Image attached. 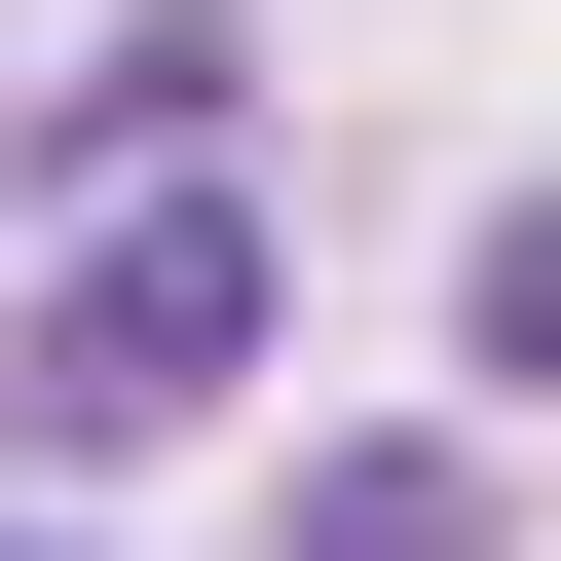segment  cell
I'll return each mask as SVG.
<instances>
[{
  "label": "cell",
  "mask_w": 561,
  "mask_h": 561,
  "mask_svg": "<svg viewBox=\"0 0 561 561\" xmlns=\"http://www.w3.org/2000/svg\"><path fill=\"white\" fill-rule=\"evenodd\" d=\"M225 337H262V225H225V187H113V225L38 262V337H0V412H38V449H187Z\"/></svg>",
  "instance_id": "6da1fadb"
},
{
  "label": "cell",
  "mask_w": 561,
  "mask_h": 561,
  "mask_svg": "<svg viewBox=\"0 0 561 561\" xmlns=\"http://www.w3.org/2000/svg\"><path fill=\"white\" fill-rule=\"evenodd\" d=\"M300 561H486V486H449V449H337V486H300Z\"/></svg>",
  "instance_id": "7a4b0ae2"
},
{
  "label": "cell",
  "mask_w": 561,
  "mask_h": 561,
  "mask_svg": "<svg viewBox=\"0 0 561 561\" xmlns=\"http://www.w3.org/2000/svg\"><path fill=\"white\" fill-rule=\"evenodd\" d=\"M486 375H524V412H561V187H524V225H486Z\"/></svg>",
  "instance_id": "3957f363"
},
{
  "label": "cell",
  "mask_w": 561,
  "mask_h": 561,
  "mask_svg": "<svg viewBox=\"0 0 561 561\" xmlns=\"http://www.w3.org/2000/svg\"><path fill=\"white\" fill-rule=\"evenodd\" d=\"M0 561H76V524H0Z\"/></svg>",
  "instance_id": "277c9868"
}]
</instances>
